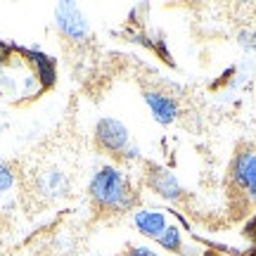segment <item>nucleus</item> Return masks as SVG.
<instances>
[{
	"instance_id": "5",
	"label": "nucleus",
	"mask_w": 256,
	"mask_h": 256,
	"mask_svg": "<svg viewBox=\"0 0 256 256\" xmlns=\"http://www.w3.org/2000/svg\"><path fill=\"white\" fill-rule=\"evenodd\" d=\"M147 104H150V110L154 112L156 121H162V124L174 121V116H176V102L171 100V98L156 95V92H147Z\"/></svg>"
},
{
	"instance_id": "1",
	"label": "nucleus",
	"mask_w": 256,
	"mask_h": 256,
	"mask_svg": "<svg viewBox=\"0 0 256 256\" xmlns=\"http://www.w3.org/2000/svg\"><path fill=\"white\" fill-rule=\"evenodd\" d=\"M92 197L104 204V206H126L128 204V185L121 178V174H116L114 168H102L100 174L92 178L90 185Z\"/></svg>"
},
{
	"instance_id": "4",
	"label": "nucleus",
	"mask_w": 256,
	"mask_h": 256,
	"mask_svg": "<svg viewBox=\"0 0 256 256\" xmlns=\"http://www.w3.org/2000/svg\"><path fill=\"white\" fill-rule=\"evenodd\" d=\"M136 226L140 228V232H145L150 238H162L166 230V220L162 214H152V211H140L136 216Z\"/></svg>"
},
{
	"instance_id": "9",
	"label": "nucleus",
	"mask_w": 256,
	"mask_h": 256,
	"mask_svg": "<svg viewBox=\"0 0 256 256\" xmlns=\"http://www.w3.org/2000/svg\"><path fill=\"white\" fill-rule=\"evenodd\" d=\"M10 185H12V174L5 166H0V190H8Z\"/></svg>"
},
{
	"instance_id": "3",
	"label": "nucleus",
	"mask_w": 256,
	"mask_h": 256,
	"mask_svg": "<svg viewBox=\"0 0 256 256\" xmlns=\"http://www.w3.org/2000/svg\"><path fill=\"white\" fill-rule=\"evenodd\" d=\"M98 140L112 152H121L128 145V130L114 119H102L98 124Z\"/></svg>"
},
{
	"instance_id": "2",
	"label": "nucleus",
	"mask_w": 256,
	"mask_h": 256,
	"mask_svg": "<svg viewBox=\"0 0 256 256\" xmlns=\"http://www.w3.org/2000/svg\"><path fill=\"white\" fill-rule=\"evenodd\" d=\"M57 22H60V28L72 38H83L88 34L86 19H83V14L78 12V8L72 5V2H62V5L57 8Z\"/></svg>"
},
{
	"instance_id": "8",
	"label": "nucleus",
	"mask_w": 256,
	"mask_h": 256,
	"mask_svg": "<svg viewBox=\"0 0 256 256\" xmlns=\"http://www.w3.org/2000/svg\"><path fill=\"white\" fill-rule=\"evenodd\" d=\"M162 247L164 249H171V252H180V238H178V230L176 228H166L164 235L159 238Z\"/></svg>"
},
{
	"instance_id": "6",
	"label": "nucleus",
	"mask_w": 256,
	"mask_h": 256,
	"mask_svg": "<svg viewBox=\"0 0 256 256\" xmlns=\"http://www.w3.org/2000/svg\"><path fill=\"white\" fill-rule=\"evenodd\" d=\"M238 176H240V180L249 188V192L256 197V154H244L240 159Z\"/></svg>"
},
{
	"instance_id": "7",
	"label": "nucleus",
	"mask_w": 256,
	"mask_h": 256,
	"mask_svg": "<svg viewBox=\"0 0 256 256\" xmlns=\"http://www.w3.org/2000/svg\"><path fill=\"white\" fill-rule=\"evenodd\" d=\"M152 188L159 194L168 197V200H176L180 194V188H178V183H176V178L171 174H154L152 176Z\"/></svg>"
},
{
	"instance_id": "10",
	"label": "nucleus",
	"mask_w": 256,
	"mask_h": 256,
	"mask_svg": "<svg viewBox=\"0 0 256 256\" xmlns=\"http://www.w3.org/2000/svg\"><path fill=\"white\" fill-rule=\"evenodd\" d=\"M128 256H154L152 252H147V249H136V252H130Z\"/></svg>"
}]
</instances>
